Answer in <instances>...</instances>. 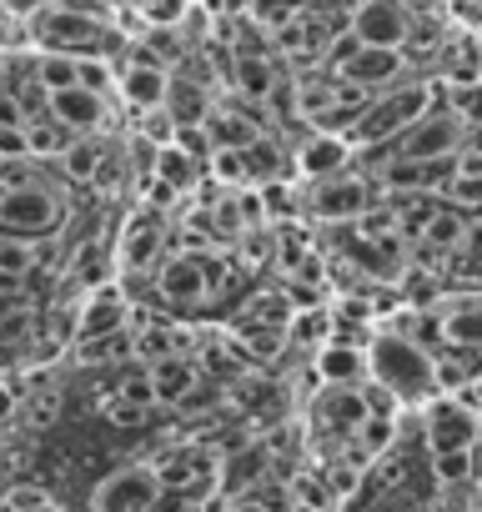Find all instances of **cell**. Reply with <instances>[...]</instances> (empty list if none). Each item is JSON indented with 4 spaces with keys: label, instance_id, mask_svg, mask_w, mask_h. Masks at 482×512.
I'll use <instances>...</instances> for the list:
<instances>
[{
    "label": "cell",
    "instance_id": "1",
    "mask_svg": "<svg viewBox=\"0 0 482 512\" xmlns=\"http://www.w3.org/2000/svg\"><path fill=\"white\" fill-rule=\"evenodd\" d=\"M367 377L377 387H387L402 407H422L427 397H437V372H432V352L417 347L412 337L382 327L367 337Z\"/></svg>",
    "mask_w": 482,
    "mask_h": 512
},
{
    "label": "cell",
    "instance_id": "2",
    "mask_svg": "<svg viewBox=\"0 0 482 512\" xmlns=\"http://www.w3.org/2000/svg\"><path fill=\"white\" fill-rule=\"evenodd\" d=\"M31 36H36V51H61V56H121L126 51V36L106 21V16H91L81 11L76 0H46V6L31 16Z\"/></svg>",
    "mask_w": 482,
    "mask_h": 512
},
{
    "label": "cell",
    "instance_id": "3",
    "mask_svg": "<svg viewBox=\"0 0 482 512\" xmlns=\"http://www.w3.org/2000/svg\"><path fill=\"white\" fill-rule=\"evenodd\" d=\"M437 101H442V86H432V81H397V86H387V91H372L367 106L357 111V121L347 126L352 151H357V146L372 151V146L392 141V136L407 131L417 116H427Z\"/></svg>",
    "mask_w": 482,
    "mask_h": 512
},
{
    "label": "cell",
    "instance_id": "4",
    "mask_svg": "<svg viewBox=\"0 0 482 512\" xmlns=\"http://www.w3.org/2000/svg\"><path fill=\"white\" fill-rule=\"evenodd\" d=\"M61 221H66V201L46 181H26V186H6V191H0V236L41 241Z\"/></svg>",
    "mask_w": 482,
    "mask_h": 512
},
{
    "label": "cell",
    "instance_id": "5",
    "mask_svg": "<svg viewBox=\"0 0 482 512\" xmlns=\"http://www.w3.org/2000/svg\"><path fill=\"white\" fill-rule=\"evenodd\" d=\"M372 151H382L377 161H392V156H402V161L452 156V151H462V116H457V111H447V106L437 101L427 116H417L407 131H397L392 141H382V146H372Z\"/></svg>",
    "mask_w": 482,
    "mask_h": 512
},
{
    "label": "cell",
    "instance_id": "6",
    "mask_svg": "<svg viewBox=\"0 0 482 512\" xmlns=\"http://www.w3.org/2000/svg\"><path fill=\"white\" fill-rule=\"evenodd\" d=\"M156 302L161 307H206L211 302V256L206 251H166L161 262H156Z\"/></svg>",
    "mask_w": 482,
    "mask_h": 512
},
{
    "label": "cell",
    "instance_id": "7",
    "mask_svg": "<svg viewBox=\"0 0 482 512\" xmlns=\"http://www.w3.org/2000/svg\"><path fill=\"white\" fill-rule=\"evenodd\" d=\"M166 497L151 462H126L91 487V512H156Z\"/></svg>",
    "mask_w": 482,
    "mask_h": 512
},
{
    "label": "cell",
    "instance_id": "8",
    "mask_svg": "<svg viewBox=\"0 0 482 512\" xmlns=\"http://www.w3.org/2000/svg\"><path fill=\"white\" fill-rule=\"evenodd\" d=\"M482 437V417L457 402L452 392H437L422 402V442L427 452H467L472 442Z\"/></svg>",
    "mask_w": 482,
    "mask_h": 512
},
{
    "label": "cell",
    "instance_id": "9",
    "mask_svg": "<svg viewBox=\"0 0 482 512\" xmlns=\"http://www.w3.org/2000/svg\"><path fill=\"white\" fill-rule=\"evenodd\" d=\"M161 256H166V216L156 206H141L116 236V272L121 277H151Z\"/></svg>",
    "mask_w": 482,
    "mask_h": 512
},
{
    "label": "cell",
    "instance_id": "10",
    "mask_svg": "<svg viewBox=\"0 0 482 512\" xmlns=\"http://www.w3.org/2000/svg\"><path fill=\"white\" fill-rule=\"evenodd\" d=\"M151 467H156V477H161L166 492H181V497H191V492H216L221 452L206 447V442H181V447L161 452Z\"/></svg>",
    "mask_w": 482,
    "mask_h": 512
},
{
    "label": "cell",
    "instance_id": "11",
    "mask_svg": "<svg viewBox=\"0 0 482 512\" xmlns=\"http://www.w3.org/2000/svg\"><path fill=\"white\" fill-rule=\"evenodd\" d=\"M372 201H377V181L357 176L352 166H347V171H337V176L312 181V196H307L312 216H322V221H357Z\"/></svg>",
    "mask_w": 482,
    "mask_h": 512
},
{
    "label": "cell",
    "instance_id": "12",
    "mask_svg": "<svg viewBox=\"0 0 482 512\" xmlns=\"http://www.w3.org/2000/svg\"><path fill=\"white\" fill-rule=\"evenodd\" d=\"M136 322V307L126 297L121 282H96L86 292V302L76 307V342H91V337H106V332H121Z\"/></svg>",
    "mask_w": 482,
    "mask_h": 512
},
{
    "label": "cell",
    "instance_id": "13",
    "mask_svg": "<svg viewBox=\"0 0 482 512\" xmlns=\"http://www.w3.org/2000/svg\"><path fill=\"white\" fill-rule=\"evenodd\" d=\"M312 417H317V432H327L332 442H352V432L362 427V417H367V397H362V382L357 387H327L322 382V392H317V402H312Z\"/></svg>",
    "mask_w": 482,
    "mask_h": 512
},
{
    "label": "cell",
    "instance_id": "14",
    "mask_svg": "<svg viewBox=\"0 0 482 512\" xmlns=\"http://www.w3.org/2000/svg\"><path fill=\"white\" fill-rule=\"evenodd\" d=\"M347 31H352L362 46H392V51H402L412 26H407V11L397 6V0H357Z\"/></svg>",
    "mask_w": 482,
    "mask_h": 512
},
{
    "label": "cell",
    "instance_id": "15",
    "mask_svg": "<svg viewBox=\"0 0 482 512\" xmlns=\"http://www.w3.org/2000/svg\"><path fill=\"white\" fill-rule=\"evenodd\" d=\"M46 111H51L66 131L96 136V131L106 126V116H111V101H106L101 91H91V86H66V91H51Z\"/></svg>",
    "mask_w": 482,
    "mask_h": 512
},
{
    "label": "cell",
    "instance_id": "16",
    "mask_svg": "<svg viewBox=\"0 0 482 512\" xmlns=\"http://www.w3.org/2000/svg\"><path fill=\"white\" fill-rule=\"evenodd\" d=\"M402 51H392V46H357L342 66H337V76L342 81H352V86H362V91H387V86H397L402 81Z\"/></svg>",
    "mask_w": 482,
    "mask_h": 512
},
{
    "label": "cell",
    "instance_id": "17",
    "mask_svg": "<svg viewBox=\"0 0 482 512\" xmlns=\"http://www.w3.org/2000/svg\"><path fill=\"white\" fill-rule=\"evenodd\" d=\"M307 181H322V176H337V171H347L352 166V141L347 136H337V131H317L312 126V136L297 146V161H292Z\"/></svg>",
    "mask_w": 482,
    "mask_h": 512
},
{
    "label": "cell",
    "instance_id": "18",
    "mask_svg": "<svg viewBox=\"0 0 482 512\" xmlns=\"http://www.w3.org/2000/svg\"><path fill=\"white\" fill-rule=\"evenodd\" d=\"M252 106H257V101H236V106H211V111H206L201 126L211 131V146H216V151H236V146H247L252 136L267 131V121L252 116Z\"/></svg>",
    "mask_w": 482,
    "mask_h": 512
},
{
    "label": "cell",
    "instance_id": "19",
    "mask_svg": "<svg viewBox=\"0 0 482 512\" xmlns=\"http://www.w3.org/2000/svg\"><path fill=\"white\" fill-rule=\"evenodd\" d=\"M312 362H317V377L327 387H357L367 377V347L362 342H347V337H327Z\"/></svg>",
    "mask_w": 482,
    "mask_h": 512
},
{
    "label": "cell",
    "instance_id": "20",
    "mask_svg": "<svg viewBox=\"0 0 482 512\" xmlns=\"http://www.w3.org/2000/svg\"><path fill=\"white\" fill-rule=\"evenodd\" d=\"M146 377H151V392H156V407H176L206 372H201V362H191L186 352H171V357H156V362H146Z\"/></svg>",
    "mask_w": 482,
    "mask_h": 512
},
{
    "label": "cell",
    "instance_id": "21",
    "mask_svg": "<svg viewBox=\"0 0 482 512\" xmlns=\"http://www.w3.org/2000/svg\"><path fill=\"white\" fill-rule=\"evenodd\" d=\"M442 317V347L482 352V297H452L437 307Z\"/></svg>",
    "mask_w": 482,
    "mask_h": 512
},
{
    "label": "cell",
    "instance_id": "22",
    "mask_svg": "<svg viewBox=\"0 0 482 512\" xmlns=\"http://www.w3.org/2000/svg\"><path fill=\"white\" fill-rule=\"evenodd\" d=\"M161 111L171 116V126H196V121H206V111H211V91H206L196 76H171Z\"/></svg>",
    "mask_w": 482,
    "mask_h": 512
},
{
    "label": "cell",
    "instance_id": "23",
    "mask_svg": "<svg viewBox=\"0 0 482 512\" xmlns=\"http://www.w3.org/2000/svg\"><path fill=\"white\" fill-rule=\"evenodd\" d=\"M201 166H206V161H196V156H186L176 141H166V146H156L151 176H156V181H166V186L181 196V191H196V186H201Z\"/></svg>",
    "mask_w": 482,
    "mask_h": 512
},
{
    "label": "cell",
    "instance_id": "24",
    "mask_svg": "<svg viewBox=\"0 0 482 512\" xmlns=\"http://www.w3.org/2000/svg\"><path fill=\"white\" fill-rule=\"evenodd\" d=\"M71 141H76V131H66V126H61L51 111H41V116H26V156H31V161L61 156Z\"/></svg>",
    "mask_w": 482,
    "mask_h": 512
},
{
    "label": "cell",
    "instance_id": "25",
    "mask_svg": "<svg viewBox=\"0 0 482 512\" xmlns=\"http://www.w3.org/2000/svg\"><path fill=\"white\" fill-rule=\"evenodd\" d=\"M76 352H81V362H91V367H116V362H131V357H136V332L121 327V332L76 342Z\"/></svg>",
    "mask_w": 482,
    "mask_h": 512
},
{
    "label": "cell",
    "instance_id": "26",
    "mask_svg": "<svg viewBox=\"0 0 482 512\" xmlns=\"http://www.w3.org/2000/svg\"><path fill=\"white\" fill-rule=\"evenodd\" d=\"M101 156H106V146L96 141V136H76L56 161H61V176L66 181H81V186H91V176H96V166H101Z\"/></svg>",
    "mask_w": 482,
    "mask_h": 512
},
{
    "label": "cell",
    "instance_id": "27",
    "mask_svg": "<svg viewBox=\"0 0 482 512\" xmlns=\"http://www.w3.org/2000/svg\"><path fill=\"white\" fill-rule=\"evenodd\" d=\"M131 332H136V357H146V362L171 357V352H181V342H186V332L171 327V322H141V327H131Z\"/></svg>",
    "mask_w": 482,
    "mask_h": 512
},
{
    "label": "cell",
    "instance_id": "28",
    "mask_svg": "<svg viewBox=\"0 0 482 512\" xmlns=\"http://www.w3.org/2000/svg\"><path fill=\"white\" fill-rule=\"evenodd\" d=\"M332 337V312L327 307H307V312H292V322H287V342H297V347H322Z\"/></svg>",
    "mask_w": 482,
    "mask_h": 512
},
{
    "label": "cell",
    "instance_id": "29",
    "mask_svg": "<svg viewBox=\"0 0 482 512\" xmlns=\"http://www.w3.org/2000/svg\"><path fill=\"white\" fill-rule=\"evenodd\" d=\"M427 462H432L437 487H467V482H477L472 477V447L467 452H427Z\"/></svg>",
    "mask_w": 482,
    "mask_h": 512
},
{
    "label": "cell",
    "instance_id": "30",
    "mask_svg": "<svg viewBox=\"0 0 482 512\" xmlns=\"http://www.w3.org/2000/svg\"><path fill=\"white\" fill-rule=\"evenodd\" d=\"M442 201L457 206L462 216H467V211L477 216V211H482V171H462V166H457V176L442 186Z\"/></svg>",
    "mask_w": 482,
    "mask_h": 512
},
{
    "label": "cell",
    "instance_id": "31",
    "mask_svg": "<svg viewBox=\"0 0 482 512\" xmlns=\"http://www.w3.org/2000/svg\"><path fill=\"white\" fill-rule=\"evenodd\" d=\"M36 241L26 236H0V272H11V277H36Z\"/></svg>",
    "mask_w": 482,
    "mask_h": 512
},
{
    "label": "cell",
    "instance_id": "32",
    "mask_svg": "<svg viewBox=\"0 0 482 512\" xmlns=\"http://www.w3.org/2000/svg\"><path fill=\"white\" fill-rule=\"evenodd\" d=\"M262 191V211H267V221H287V216H297V186L287 181V176H277V181H262L257 186Z\"/></svg>",
    "mask_w": 482,
    "mask_h": 512
},
{
    "label": "cell",
    "instance_id": "33",
    "mask_svg": "<svg viewBox=\"0 0 482 512\" xmlns=\"http://www.w3.org/2000/svg\"><path fill=\"white\" fill-rule=\"evenodd\" d=\"M101 417L106 422H116V427H146V417H151V407H136V402H126V397H101Z\"/></svg>",
    "mask_w": 482,
    "mask_h": 512
},
{
    "label": "cell",
    "instance_id": "34",
    "mask_svg": "<svg viewBox=\"0 0 482 512\" xmlns=\"http://www.w3.org/2000/svg\"><path fill=\"white\" fill-rule=\"evenodd\" d=\"M171 141H176L186 156H196V161H211V151H216V146H211V131H206L201 121H196V126H176Z\"/></svg>",
    "mask_w": 482,
    "mask_h": 512
},
{
    "label": "cell",
    "instance_id": "35",
    "mask_svg": "<svg viewBox=\"0 0 482 512\" xmlns=\"http://www.w3.org/2000/svg\"><path fill=\"white\" fill-rule=\"evenodd\" d=\"M116 397H126V402H136V407H156V392H151V377H146V367H126V377L116 382Z\"/></svg>",
    "mask_w": 482,
    "mask_h": 512
},
{
    "label": "cell",
    "instance_id": "36",
    "mask_svg": "<svg viewBox=\"0 0 482 512\" xmlns=\"http://www.w3.org/2000/svg\"><path fill=\"white\" fill-rule=\"evenodd\" d=\"M186 6H191V0H141V16H146L151 26L176 31V26H181V16H186Z\"/></svg>",
    "mask_w": 482,
    "mask_h": 512
},
{
    "label": "cell",
    "instance_id": "37",
    "mask_svg": "<svg viewBox=\"0 0 482 512\" xmlns=\"http://www.w3.org/2000/svg\"><path fill=\"white\" fill-rule=\"evenodd\" d=\"M21 382H0V422H11L16 412H21Z\"/></svg>",
    "mask_w": 482,
    "mask_h": 512
},
{
    "label": "cell",
    "instance_id": "38",
    "mask_svg": "<svg viewBox=\"0 0 482 512\" xmlns=\"http://www.w3.org/2000/svg\"><path fill=\"white\" fill-rule=\"evenodd\" d=\"M21 512H66V507H61V502H56V497L46 492V497H36V502H26Z\"/></svg>",
    "mask_w": 482,
    "mask_h": 512
},
{
    "label": "cell",
    "instance_id": "39",
    "mask_svg": "<svg viewBox=\"0 0 482 512\" xmlns=\"http://www.w3.org/2000/svg\"><path fill=\"white\" fill-rule=\"evenodd\" d=\"M226 512H267V507H262V502H252V497H236Z\"/></svg>",
    "mask_w": 482,
    "mask_h": 512
},
{
    "label": "cell",
    "instance_id": "40",
    "mask_svg": "<svg viewBox=\"0 0 482 512\" xmlns=\"http://www.w3.org/2000/svg\"><path fill=\"white\" fill-rule=\"evenodd\" d=\"M472 477H477V482H482V437H477V442H472Z\"/></svg>",
    "mask_w": 482,
    "mask_h": 512
},
{
    "label": "cell",
    "instance_id": "41",
    "mask_svg": "<svg viewBox=\"0 0 482 512\" xmlns=\"http://www.w3.org/2000/svg\"><path fill=\"white\" fill-rule=\"evenodd\" d=\"M287 512H322V507H312V502H292Z\"/></svg>",
    "mask_w": 482,
    "mask_h": 512
},
{
    "label": "cell",
    "instance_id": "42",
    "mask_svg": "<svg viewBox=\"0 0 482 512\" xmlns=\"http://www.w3.org/2000/svg\"><path fill=\"white\" fill-rule=\"evenodd\" d=\"M417 512H437V507H417Z\"/></svg>",
    "mask_w": 482,
    "mask_h": 512
},
{
    "label": "cell",
    "instance_id": "43",
    "mask_svg": "<svg viewBox=\"0 0 482 512\" xmlns=\"http://www.w3.org/2000/svg\"><path fill=\"white\" fill-rule=\"evenodd\" d=\"M0 161H6V151H0Z\"/></svg>",
    "mask_w": 482,
    "mask_h": 512
},
{
    "label": "cell",
    "instance_id": "44",
    "mask_svg": "<svg viewBox=\"0 0 482 512\" xmlns=\"http://www.w3.org/2000/svg\"><path fill=\"white\" fill-rule=\"evenodd\" d=\"M477 417H482V412H477Z\"/></svg>",
    "mask_w": 482,
    "mask_h": 512
}]
</instances>
